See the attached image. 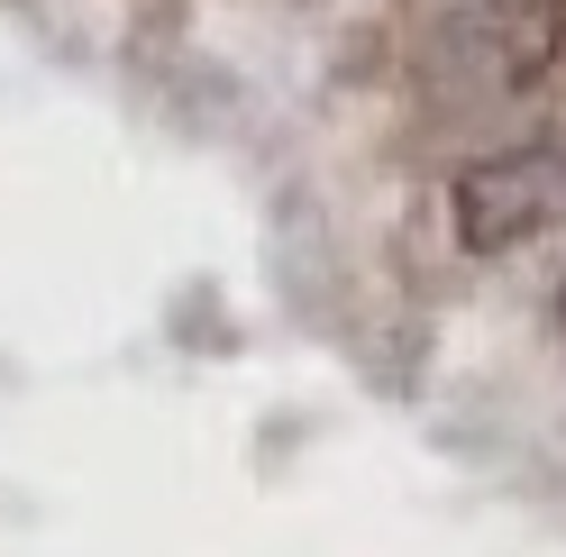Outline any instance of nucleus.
Instances as JSON below:
<instances>
[{
	"label": "nucleus",
	"mask_w": 566,
	"mask_h": 557,
	"mask_svg": "<svg viewBox=\"0 0 566 557\" xmlns=\"http://www.w3.org/2000/svg\"><path fill=\"white\" fill-rule=\"evenodd\" d=\"M566 174H557V147H503V156H475L457 174V238L475 256H503L521 238H539L548 211H557Z\"/></svg>",
	"instance_id": "nucleus-1"
},
{
	"label": "nucleus",
	"mask_w": 566,
	"mask_h": 557,
	"mask_svg": "<svg viewBox=\"0 0 566 557\" xmlns=\"http://www.w3.org/2000/svg\"><path fill=\"white\" fill-rule=\"evenodd\" d=\"M475 55L503 92H530L566 55V0H484L475 10Z\"/></svg>",
	"instance_id": "nucleus-2"
},
{
	"label": "nucleus",
	"mask_w": 566,
	"mask_h": 557,
	"mask_svg": "<svg viewBox=\"0 0 566 557\" xmlns=\"http://www.w3.org/2000/svg\"><path fill=\"white\" fill-rule=\"evenodd\" d=\"M557 174H566V156H557Z\"/></svg>",
	"instance_id": "nucleus-3"
}]
</instances>
